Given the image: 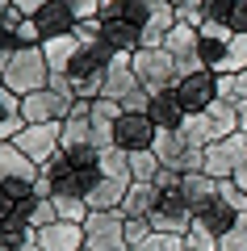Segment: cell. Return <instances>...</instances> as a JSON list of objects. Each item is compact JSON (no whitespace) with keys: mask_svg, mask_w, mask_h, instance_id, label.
I'll list each match as a JSON object with an SVG mask.
<instances>
[{"mask_svg":"<svg viewBox=\"0 0 247 251\" xmlns=\"http://www.w3.org/2000/svg\"><path fill=\"white\" fill-rule=\"evenodd\" d=\"M155 143V122L147 113H122L113 122V147L117 151H147Z\"/></svg>","mask_w":247,"mask_h":251,"instance_id":"cell-11","label":"cell"},{"mask_svg":"<svg viewBox=\"0 0 247 251\" xmlns=\"http://www.w3.org/2000/svg\"><path fill=\"white\" fill-rule=\"evenodd\" d=\"M164 50H168L172 59H176L180 75L197 72V67H201V29H197V25H189V21H176V29H172V34L164 38Z\"/></svg>","mask_w":247,"mask_h":251,"instance_id":"cell-10","label":"cell"},{"mask_svg":"<svg viewBox=\"0 0 247 251\" xmlns=\"http://www.w3.org/2000/svg\"><path fill=\"white\" fill-rule=\"evenodd\" d=\"M80 46H84V42H80L76 34H63V38H51V42H42L46 63H51V72H55V75H67V67H71V59H76Z\"/></svg>","mask_w":247,"mask_h":251,"instance_id":"cell-20","label":"cell"},{"mask_svg":"<svg viewBox=\"0 0 247 251\" xmlns=\"http://www.w3.org/2000/svg\"><path fill=\"white\" fill-rule=\"evenodd\" d=\"M0 84H4V75H0Z\"/></svg>","mask_w":247,"mask_h":251,"instance_id":"cell-37","label":"cell"},{"mask_svg":"<svg viewBox=\"0 0 247 251\" xmlns=\"http://www.w3.org/2000/svg\"><path fill=\"white\" fill-rule=\"evenodd\" d=\"M38 163L21 151L17 143H0V184H13V180H38Z\"/></svg>","mask_w":247,"mask_h":251,"instance_id":"cell-16","label":"cell"},{"mask_svg":"<svg viewBox=\"0 0 247 251\" xmlns=\"http://www.w3.org/2000/svg\"><path fill=\"white\" fill-rule=\"evenodd\" d=\"M193 205L185 201V193H180V184L176 188H164L159 193V205H155V214H151V226H155V234H185L189 226H193Z\"/></svg>","mask_w":247,"mask_h":251,"instance_id":"cell-6","label":"cell"},{"mask_svg":"<svg viewBox=\"0 0 247 251\" xmlns=\"http://www.w3.org/2000/svg\"><path fill=\"white\" fill-rule=\"evenodd\" d=\"M101 176H109V180H134L130 176V151H105L101 155Z\"/></svg>","mask_w":247,"mask_h":251,"instance_id":"cell-22","label":"cell"},{"mask_svg":"<svg viewBox=\"0 0 247 251\" xmlns=\"http://www.w3.org/2000/svg\"><path fill=\"white\" fill-rule=\"evenodd\" d=\"M214 188H218V180H214L210 172H185V180H180V193H185V201L193 205V214L214 197Z\"/></svg>","mask_w":247,"mask_h":251,"instance_id":"cell-21","label":"cell"},{"mask_svg":"<svg viewBox=\"0 0 247 251\" xmlns=\"http://www.w3.org/2000/svg\"><path fill=\"white\" fill-rule=\"evenodd\" d=\"M151 151L159 155V163H164V168H176V172H205V147H197L185 130H155Z\"/></svg>","mask_w":247,"mask_h":251,"instance_id":"cell-2","label":"cell"},{"mask_svg":"<svg viewBox=\"0 0 247 251\" xmlns=\"http://www.w3.org/2000/svg\"><path fill=\"white\" fill-rule=\"evenodd\" d=\"M38 247L42 251H84V226L80 222H51L38 230Z\"/></svg>","mask_w":247,"mask_h":251,"instance_id":"cell-15","label":"cell"},{"mask_svg":"<svg viewBox=\"0 0 247 251\" xmlns=\"http://www.w3.org/2000/svg\"><path fill=\"white\" fill-rule=\"evenodd\" d=\"M176 97H180V105H185L189 113H205V109L222 97V92H218V72L197 67V72L180 75V80H176Z\"/></svg>","mask_w":247,"mask_h":251,"instance_id":"cell-7","label":"cell"},{"mask_svg":"<svg viewBox=\"0 0 247 251\" xmlns=\"http://www.w3.org/2000/svg\"><path fill=\"white\" fill-rule=\"evenodd\" d=\"M9 113H21V97H17L13 88H4V84H0V122H4Z\"/></svg>","mask_w":247,"mask_h":251,"instance_id":"cell-28","label":"cell"},{"mask_svg":"<svg viewBox=\"0 0 247 251\" xmlns=\"http://www.w3.org/2000/svg\"><path fill=\"white\" fill-rule=\"evenodd\" d=\"M243 159H247V134L243 130L230 134V138H222V143H214V147H205V172H210L214 180H230Z\"/></svg>","mask_w":247,"mask_h":251,"instance_id":"cell-9","label":"cell"},{"mask_svg":"<svg viewBox=\"0 0 247 251\" xmlns=\"http://www.w3.org/2000/svg\"><path fill=\"white\" fill-rule=\"evenodd\" d=\"M42 176L55 184V193H67V197H84L88 201V193L101 184V168H80V163H71L67 155H55L51 163H42Z\"/></svg>","mask_w":247,"mask_h":251,"instance_id":"cell-3","label":"cell"},{"mask_svg":"<svg viewBox=\"0 0 247 251\" xmlns=\"http://www.w3.org/2000/svg\"><path fill=\"white\" fill-rule=\"evenodd\" d=\"M21 251H42V247H38V243H29V247H21Z\"/></svg>","mask_w":247,"mask_h":251,"instance_id":"cell-36","label":"cell"},{"mask_svg":"<svg viewBox=\"0 0 247 251\" xmlns=\"http://www.w3.org/2000/svg\"><path fill=\"white\" fill-rule=\"evenodd\" d=\"M13 4H17V9H21V17H34V13L42 9L46 0H13Z\"/></svg>","mask_w":247,"mask_h":251,"instance_id":"cell-32","label":"cell"},{"mask_svg":"<svg viewBox=\"0 0 247 251\" xmlns=\"http://www.w3.org/2000/svg\"><path fill=\"white\" fill-rule=\"evenodd\" d=\"M84 251H130L122 209H105V214H92L84 222Z\"/></svg>","mask_w":247,"mask_h":251,"instance_id":"cell-5","label":"cell"},{"mask_svg":"<svg viewBox=\"0 0 247 251\" xmlns=\"http://www.w3.org/2000/svg\"><path fill=\"white\" fill-rule=\"evenodd\" d=\"M34 21H38V34H42V42L63 38V34H76V25H80L76 9H71V0H46L42 9L34 13Z\"/></svg>","mask_w":247,"mask_h":251,"instance_id":"cell-13","label":"cell"},{"mask_svg":"<svg viewBox=\"0 0 247 251\" xmlns=\"http://www.w3.org/2000/svg\"><path fill=\"white\" fill-rule=\"evenodd\" d=\"M155 205H159V188L151 184V180H130L126 201H122V214L126 218H151Z\"/></svg>","mask_w":247,"mask_h":251,"instance_id":"cell-18","label":"cell"},{"mask_svg":"<svg viewBox=\"0 0 247 251\" xmlns=\"http://www.w3.org/2000/svg\"><path fill=\"white\" fill-rule=\"evenodd\" d=\"M164 243H168V234H151V239H142L138 247H130V251H164Z\"/></svg>","mask_w":247,"mask_h":251,"instance_id":"cell-30","label":"cell"},{"mask_svg":"<svg viewBox=\"0 0 247 251\" xmlns=\"http://www.w3.org/2000/svg\"><path fill=\"white\" fill-rule=\"evenodd\" d=\"M51 63H46L42 46H21L13 54V63L4 67V88H13L17 97H29V92H42L51 88Z\"/></svg>","mask_w":247,"mask_h":251,"instance_id":"cell-1","label":"cell"},{"mask_svg":"<svg viewBox=\"0 0 247 251\" xmlns=\"http://www.w3.org/2000/svg\"><path fill=\"white\" fill-rule=\"evenodd\" d=\"M138 75H134V54H122L117 50V59L109 63V75H105V97L113 100H126L130 92H138Z\"/></svg>","mask_w":247,"mask_h":251,"instance_id":"cell-17","label":"cell"},{"mask_svg":"<svg viewBox=\"0 0 247 251\" xmlns=\"http://www.w3.org/2000/svg\"><path fill=\"white\" fill-rule=\"evenodd\" d=\"M235 100H247V67L235 72Z\"/></svg>","mask_w":247,"mask_h":251,"instance_id":"cell-33","label":"cell"},{"mask_svg":"<svg viewBox=\"0 0 247 251\" xmlns=\"http://www.w3.org/2000/svg\"><path fill=\"white\" fill-rule=\"evenodd\" d=\"M218 251H247V214L235 222V230H230V234H222Z\"/></svg>","mask_w":247,"mask_h":251,"instance_id":"cell-26","label":"cell"},{"mask_svg":"<svg viewBox=\"0 0 247 251\" xmlns=\"http://www.w3.org/2000/svg\"><path fill=\"white\" fill-rule=\"evenodd\" d=\"M51 222H59V209H55L51 197H38L34 209H29V226H34V230H42V226H51Z\"/></svg>","mask_w":247,"mask_h":251,"instance_id":"cell-25","label":"cell"},{"mask_svg":"<svg viewBox=\"0 0 247 251\" xmlns=\"http://www.w3.org/2000/svg\"><path fill=\"white\" fill-rule=\"evenodd\" d=\"M159 168H164V163H159V155L151 151H130V176L134 180H155L159 176Z\"/></svg>","mask_w":247,"mask_h":251,"instance_id":"cell-23","label":"cell"},{"mask_svg":"<svg viewBox=\"0 0 247 251\" xmlns=\"http://www.w3.org/2000/svg\"><path fill=\"white\" fill-rule=\"evenodd\" d=\"M13 38H17V46H42V34H38V21L34 17H21L17 29H13Z\"/></svg>","mask_w":247,"mask_h":251,"instance_id":"cell-27","label":"cell"},{"mask_svg":"<svg viewBox=\"0 0 247 251\" xmlns=\"http://www.w3.org/2000/svg\"><path fill=\"white\" fill-rule=\"evenodd\" d=\"M230 180H235V184H239V188H243V193H247V159L239 163V172H235V176H230Z\"/></svg>","mask_w":247,"mask_h":251,"instance_id":"cell-34","label":"cell"},{"mask_svg":"<svg viewBox=\"0 0 247 251\" xmlns=\"http://www.w3.org/2000/svg\"><path fill=\"white\" fill-rule=\"evenodd\" d=\"M71 105H76L71 97H63V92H55V88H42V92L21 97V117H26L29 126H51V122H63V117L71 113Z\"/></svg>","mask_w":247,"mask_h":251,"instance_id":"cell-8","label":"cell"},{"mask_svg":"<svg viewBox=\"0 0 247 251\" xmlns=\"http://www.w3.org/2000/svg\"><path fill=\"white\" fill-rule=\"evenodd\" d=\"M134 75L147 92H159V88H176L180 67L164 46H138L134 50Z\"/></svg>","mask_w":247,"mask_h":251,"instance_id":"cell-4","label":"cell"},{"mask_svg":"<svg viewBox=\"0 0 247 251\" xmlns=\"http://www.w3.org/2000/svg\"><path fill=\"white\" fill-rule=\"evenodd\" d=\"M126 188H130V180H109V176H101V184L88 193V205H92V214H105V209H122V201H126Z\"/></svg>","mask_w":247,"mask_h":251,"instance_id":"cell-19","label":"cell"},{"mask_svg":"<svg viewBox=\"0 0 247 251\" xmlns=\"http://www.w3.org/2000/svg\"><path fill=\"white\" fill-rule=\"evenodd\" d=\"M17 147L38 163V168H42V163H51L55 155H59V147H63L59 122H51V126H26V130H21V138H17Z\"/></svg>","mask_w":247,"mask_h":251,"instance_id":"cell-12","label":"cell"},{"mask_svg":"<svg viewBox=\"0 0 247 251\" xmlns=\"http://www.w3.org/2000/svg\"><path fill=\"white\" fill-rule=\"evenodd\" d=\"M185 239H189V247H193V251H218V243H222L218 234H214L210 226H201L197 218H193V226L185 230Z\"/></svg>","mask_w":247,"mask_h":251,"instance_id":"cell-24","label":"cell"},{"mask_svg":"<svg viewBox=\"0 0 247 251\" xmlns=\"http://www.w3.org/2000/svg\"><path fill=\"white\" fill-rule=\"evenodd\" d=\"M239 130L247 134V100H239Z\"/></svg>","mask_w":247,"mask_h":251,"instance_id":"cell-35","label":"cell"},{"mask_svg":"<svg viewBox=\"0 0 247 251\" xmlns=\"http://www.w3.org/2000/svg\"><path fill=\"white\" fill-rule=\"evenodd\" d=\"M164 251H193V247H189V239H185V234H168Z\"/></svg>","mask_w":247,"mask_h":251,"instance_id":"cell-31","label":"cell"},{"mask_svg":"<svg viewBox=\"0 0 247 251\" xmlns=\"http://www.w3.org/2000/svg\"><path fill=\"white\" fill-rule=\"evenodd\" d=\"M230 29L247 34V0H235V13H230Z\"/></svg>","mask_w":247,"mask_h":251,"instance_id":"cell-29","label":"cell"},{"mask_svg":"<svg viewBox=\"0 0 247 251\" xmlns=\"http://www.w3.org/2000/svg\"><path fill=\"white\" fill-rule=\"evenodd\" d=\"M147 117L155 122V130H180V126H185V117H189V109L180 105L176 88H159V92H151Z\"/></svg>","mask_w":247,"mask_h":251,"instance_id":"cell-14","label":"cell"}]
</instances>
